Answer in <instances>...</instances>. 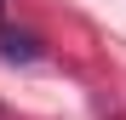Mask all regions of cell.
<instances>
[{
    "label": "cell",
    "mask_w": 126,
    "mask_h": 120,
    "mask_svg": "<svg viewBox=\"0 0 126 120\" xmlns=\"http://www.w3.org/2000/svg\"><path fill=\"white\" fill-rule=\"evenodd\" d=\"M0 57H6V63H40V40L34 34H17V29H0Z\"/></svg>",
    "instance_id": "cell-1"
},
{
    "label": "cell",
    "mask_w": 126,
    "mask_h": 120,
    "mask_svg": "<svg viewBox=\"0 0 126 120\" xmlns=\"http://www.w3.org/2000/svg\"><path fill=\"white\" fill-rule=\"evenodd\" d=\"M0 23H6V0H0Z\"/></svg>",
    "instance_id": "cell-2"
}]
</instances>
